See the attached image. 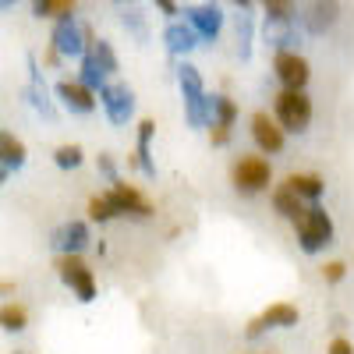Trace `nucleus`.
<instances>
[{
    "label": "nucleus",
    "mask_w": 354,
    "mask_h": 354,
    "mask_svg": "<svg viewBox=\"0 0 354 354\" xmlns=\"http://www.w3.org/2000/svg\"><path fill=\"white\" fill-rule=\"evenodd\" d=\"M177 71V88H181V103H185V121L188 128L202 131L209 128V121H205V82H202V71L192 64V61H181L174 68Z\"/></svg>",
    "instance_id": "obj_1"
},
{
    "label": "nucleus",
    "mask_w": 354,
    "mask_h": 354,
    "mask_svg": "<svg viewBox=\"0 0 354 354\" xmlns=\"http://www.w3.org/2000/svg\"><path fill=\"white\" fill-rule=\"evenodd\" d=\"M294 238H298V248L305 255H319L326 252L337 238V227H333V216L322 209V205H308L305 216L294 223Z\"/></svg>",
    "instance_id": "obj_2"
},
{
    "label": "nucleus",
    "mask_w": 354,
    "mask_h": 354,
    "mask_svg": "<svg viewBox=\"0 0 354 354\" xmlns=\"http://www.w3.org/2000/svg\"><path fill=\"white\" fill-rule=\"evenodd\" d=\"M230 185H234V192H238V195H248V198L270 192V185H273L270 160H266V156H252V153L238 156V160L230 163Z\"/></svg>",
    "instance_id": "obj_3"
},
{
    "label": "nucleus",
    "mask_w": 354,
    "mask_h": 354,
    "mask_svg": "<svg viewBox=\"0 0 354 354\" xmlns=\"http://www.w3.org/2000/svg\"><path fill=\"white\" fill-rule=\"evenodd\" d=\"M312 113L315 110H312L308 93H287V88H280L273 96V117L283 128V135H305L308 124H312Z\"/></svg>",
    "instance_id": "obj_4"
},
{
    "label": "nucleus",
    "mask_w": 354,
    "mask_h": 354,
    "mask_svg": "<svg viewBox=\"0 0 354 354\" xmlns=\"http://www.w3.org/2000/svg\"><path fill=\"white\" fill-rule=\"evenodd\" d=\"M53 270H57V277H61V283L75 294L82 305L96 301V273L88 270V262L82 255H57Z\"/></svg>",
    "instance_id": "obj_5"
},
{
    "label": "nucleus",
    "mask_w": 354,
    "mask_h": 354,
    "mask_svg": "<svg viewBox=\"0 0 354 354\" xmlns=\"http://www.w3.org/2000/svg\"><path fill=\"white\" fill-rule=\"evenodd\" d=\"M100 100V106H103V113H106V121L113 124V128H124L131 117H135V88L128 85V82H106V88L96 96Z\"/></svg>",
    "instance_id": "obj_6"
},
{
    "label": "nucleus",
    "mask_w": 354,
    "mask_h": 354,
    "mask_svg": "<svg viewBox=\"0 0 354 354\" xmlns=\"http://www.w3.org/2000/svg\"><path fill=\"white\" fill-rule=\"evenodd\" d=\"M106 202H110L113 216H128V220H153V213H156V209H153V202L145 198L135 185H124V181L110 185Z\"/></svg>",
    "instance_id": "obj_7"
},
{
    "label": "nucleus",
    "mask_w": 354,
    "mask_h": 354,
    "mask_svg": "<svg viewBox=\"0 0 354 354\" xmlns=\"http://www.w3.org/2000/svg\"><path fill=\"white\" fill-rule=\"evenodd\" d=\"M50 50L57 57H75V61H82L88 43H85V21L75 15V18H64V21H53V32H50Z\"/></svg>",
    "instance_id": "obj_8"
},
{
    "label": "nucleus",
    "mask_w": 354,
    "mask_h": 354,
    "mask_svg": "<svg viewBox=\"0 0 354 354\" xmlns=\"http://www.w3.org/2000/svg\"><path fill=\"white\" fill-rule=\"evenodd\" d=\"M273 75L287 93H305L312 82V64L305 53H273Z\"/></svg>",
    "instance_id": "obj_9"
},
{
    "label": "nucleus",
    "mask_w": 354,
    "mask_h": 354,
    "mask_svg": "<svg viewBox=\"0 0 354 354\" xmlns=\"http://www.w3.org/2000/svg\"><path fill=\"white\" fill-rule=\"evenodd\" d=\"M301 322V312L294 308L290 301H277V305H270L266 312H259L252 322H248V330H245V337L248 340H259L262 333H270V330H294Z\"/></svg>",
    "instance_id": "obj_10"
},
{
    "label": "nucleus",
    "mask_w": 354,
    "mask_h": 354,
    "mask_svg": "<svg viewBox=\"0 0 354 354\" xmlns=\"http://www.w3.org/2000/svg\"><path fill=\"white\" fill-rule=\"evenodd\" d=\"M298 18H262V43L273 53H294L301 43V21Z\"/></svg>",
    "instance_id": "obj_11"
},
{
    "label": "nucleus",
    "mask_w": 354,
    "mask_h": 354,
    "mask_svg": "<svg viewBox=\"0 0 354 354\" xmlns=\"http://www.w3.org/2000/svg\"><path fill=\"white\" fill-rule=\"evenodd\" d=\"M185 21L195 28L198 43H216L227 25V11L220 4H192L185 8Z\"/></svg>",
    "instance_id": "obj_12"
},
{
    "label": "nucleus",
    "mask_w": 354,
    "mask_h": 354,
    "mask_svg": "<svg viewBox=\"0 0 354 354\" xmlns=\"http://www.w3.org/2000/svg\"><path fill=\"white\" fill-rule=\"evenodd\" d=\"M248 124H252L248 131H252V142L259 145V153H266V156H277V153H283L287 135H283V128L277 124V117H273L270 110H255Z\"/></svg>",
    "instance_id": "obj_13"
},
{
    "label": "nucleus",
    "mask_w": 354,
    "mask_h": 354,
    "mask_svg": "<svg viewBox=\"0 0 354 354\" xmlns=\"http://www.w3.org/2000/svg\"><path fill=\"white\" fill-rule=\"evenodd\" d=\"M25 64H28V85L21 88V96H25L28 106H32V110L43 117V121H53V117H57V106H53V100H50V88H46V82H43V71H39L36 53H28Z\"/></svg>",
    "instance_id": "obj_14"
},
{
    "label": "nucleus",
    "mask_w": 354,
    "mask_h": 354,
    "mask_svg": "<svg viewBox=\"0 0 354 354\" xmlns=\"http://www.w3.org/2000/svg\"><path fill=\"white\" fill-rule=\"evenodd\" d=\"M88 245H93V230H88L85 220H64L50 234V248L57 255H82Z\"/></svg>",
    "instance_id": "obj_15"
},
{
    "label": "nucleus",
    "mask_w": 354,
    "mask_h": 354,
    "mask_svg": "<svg viewBox=\"0 0 354 354\" xmlns=\"http://www.w3.org/2000/svg\"><path fill=\"white\" fill-rule=\"evenodd\" d=\"M53 96L61 100V106L68 113H78V117H88V113L100 106L96 93H88L85 85H78V78H61V82L53 85Z\"/></svg>",
    "instance_id": "obj_16"
},
{
    "label": "nucleus",
    "mask_w": 354,
    "mask_h": 354,
    "mask_svg": "<svg viewBox=\"0 0 354 354\" xmlns=\"http://www.w3.org/2000/svg\"><path fill=\"white\" fill-rule=\"evenodd\" d=\"M234 39H238L241 61H252V50H255V4L252 0L234 4Z\"/></svg>",
    "instance_id": "obj_17"
},
{
    "label": "nucleus",
    "mask_w": 354,
    "mask_h": 354,
    "mask_svg": "<svg viewBox=\"0 0 354 354\" xmlns=\"http://www.w3.org/2000/svg\"><path fill=\"white\" fill-rule=\"evenodd\" d=\"M198 46V36H195V28L185 21V18H177V21H167L163 28V50L170 57H177V61H188V53H195Z\"/></svg>",
    "instance_id": "obj_18"
},
{
    "label": "nucleus",
    "mask_w": 354,
    "mask_h": 354,
    "mask_svg": "<svg viewBox=\"0 0 354 354\" xmlns=\"http://www.w3.org/2000/svg\"><path fill=\"white\" fill-rule=\"evenodd\" d=\"M301 28L308 36H326L330 28L340 21V4H333V0H319V4H308L301 11Z\"/></svg>",
    "instance_id": "obj_19"
},
{
    "label": "nucleus",
    "mask_w": 354,
    "mask_h": 354,
    "mask_svg": "<svg viewBox=\"0 0 354 354\" xmlns=\"http://www.w3.org/2000/svg\"><path fill=\"white\" fill-rule=\"evenodd\" d=\"M153 138H156V121L153 117H142L138 128H135V163L138 170L156 181V160H153Z\"/></svg>",
    "instance_id": "obj_20"
},
{
    "label": "nucleus",
    "mask_w": 354,
    "mask_h": 354,
    "mask_svg": "<svg viewBox=\"0 0 354 354\" xmlns=\"http://www.w3.org/2000/svg\"><path fill=\"white\" fill-rule=\"evenodd\" d=\"M238 113H241V106H238L234 96H227V93H209L205 96V121H209V128L213 124L216 128H234L238 124Z\"/></svg>",
    "instance_id": "obj_21"
},
{
    "label": "nucleus",
    "mask_w": 354,
    "mask_h": 354,
    "mask_svg": "<svg viewBox=\"0 0 354 354\" xmlns=\"http://www.w3.org/2000/svg\"><path fill=\"white\" fill-rule=\"evenodd\" d=\"M283 185H287L294 195H298L305 205H319L322 195H326V181H322L319 174H287Z\"/></svg>",
    "instance_id": "obj_22"
},
{
    "label": "nucleus",
    "mask_w": 354,
    "mask_h": 354,
    "mask_svg": "<svg viewBox=\"0 0 354 354\" xmlns=\"http://www.w3.org/2000/svg\"><path fill=\"white\" fill-rule=\"evenodd\" d=\"M270 205H273L277 216H283V220H290V223H298V220L305 216V209H308V205L294 195L287 185H277V188L270 192Z\"/></svg>",
    "instance_id": "obj_23"
},
{
    "label": "nucleus",
    "mask_w": 354,
    "mask_h": 354,
    "mask_svg": "<svg viewBox=\"0 0 354 354\" xmlns=\"http://www.w3.org/2000/svg\"><path fill=\"white\" fill-rule=\"evenodd\" d=\"M28 163V149L15 131H0V167L4 170H21Z\"/></svg>",
    "instance_id": "obj_24"
},
{
    "label": "nucleus",
    "mask_w": 354,
    "mask_h": 354,
    "mask_svg": "<svg viewBox=\"0 0 354 354\" xmlns=\"http://www.w3.org/2000/svg\"><path fill=\"white\" fill-rule=\"evenodd\" d=\"M117 18H121V25H124V32H131L138 43H145L149 39V15H145L142 8H117Z\"/></svg>",
    "instance_id": "obj_25"
},
{
    "label": "nucleus",
    "mask_w": 354,
    "mask_h": 354,
    "mask_svg": "<svg viewBox=\"0 0 354 354\" xmlns=\"http://www.w3.org/2000/svg\"><path fill=\"white\" fill-rule=\"evenodd\" d=\"M32 15L36 18H50V21H64V18L78 15V4H75V0H36Z\"/></svg>",
    "instance_id": "obj_26"
},
{
    "label": "nucleus",
    "mask_w": 354,
    "mask_h": 354,
    "mask_svg": "<svg viewBox=\"0 0 354 354\" xmlns=\"http://www.w3.org/2000/svg\"><path fill=\"white\" fill-rule=\"evenodd\" d=\"M0 330H4V333L28 330V308L21 301H4V305H0Z\"/></svg>",
    "instance_id": "obj_27"
},
{
    "label": "nucleus",
    "mask_w": 354,
    "mask_h": 354,
    "mask_svg": "<svg viewBox=\"0 0 354 354\" xmlns=\"http://www.w3.org/2000/svg\"><path fill=\"white\" fill-rule=\"evenodd\" d=\"M78 85H85L88 93H96V96H100L103 88H106V75L100 71L96 57L88 53V50H85V57H82V68H78Z\"/></svg>",
    "instance_id": "obj_28"
},
{
    "label": "nucleus",
    "mask_w": 354,
    "mask_h": 354,
    "mask_svg": "<svg viewBox=\"0 0 354 354\" xmlns=\"http://www.w3.org/2000/svg\"><path fill=\"white\" fill-rule=\"evenodd\" d=\"M88 53L96 57V64H100V71H103L106 78L117 75V68H121V61H117V50H113L110 39H93V43H88Z\"/></svg>",
    "instance_id": "obj_29"
},
{
    "label": "nucleus",
    "mask_w": 354,
    "mask_h": 354,
    "mask_svg": "<svg viewBox=\"0 0 354 354\" xmlns=\"http://www.w3.org/2000/svg\"><path fill=\"white\" fill-rule=\"evenodd\" d=\"M53 163L61 170H78L85 163V149L75 145V142H64V145H57V149H53Z\"/></svg>",
    "instance_id": "obj_30"
},
{
    "label": "nucleus",
    "mask_w": 354,
    "mask_h": 354,
    "mask_svg": "<svg viewBox=\"0 0 354 354\" xmlns=\"http://www.w3.org/2000/svg\"><path fill=\"white\" fill-rule=\"evenodd\" d=\"M88 220H96V223L117 220L113 209H110V202H106V195H93V198H88Z\"/></svg>",
    "instance_id": "obj_31"
},
{
    "label": "nucleus",
    "mask_w": 354,
    "mask_h": 354,
    "mask_svg": "<svg viewBox=\"0 0 354 354\" xmlns=\"http://www.w3.org/2000/svg\"><path fill=\"white\" fill-rule=\"evenodd\" d=\"M301 11L287 4V0H270V4H262V18H298Z\"/></svg>",
    "instance_id": "obj_32"
},
{
    "label": "nucleus",
    "mask_w": 354,
    "mask_h": 354,
    "mask_svg": "<svg viewBox=\"0 0 354 354\" xmlns=\"http://www.w3.org/2000/svg\"><path fill=\"white\" fill-rule=\"evenodd\" d=\"M96 170L103 174L106 185H117V181H121V174H117V160H113L110 153H100V156H96Z\"/></svg>",
    "instance_id": "obj_33"
},
{
    "label": "nucleus",
    "mask_w": 354,
    "mask_h": 354,
    "mask_svg": "<svg viewBox=\"0 0 354 354\" xmlns=\"http://www.w3.org/2000/svg\"><path fill=\"white\" fill-rule=\"evenodd\" d=\"M322 280H326V283H340L344 277H347V262H340V259H333V262H326V266H322Z\"/></svg>",
    "instance_id": "obj_34"
},
{
    "label": "nucleus",
    "mask_w": 354,
    "mask_h": 354,
    "mask_svg": "<svg viewBox=\"0 0 354 354\" xmlns=\"http://www.w3.org/2000/svg\"><path fill=\"white\" fill-rule=\"evenodd\" d=\"M209 142H213V149H223V145H230V128H209Z\"/></svg>",
    "instance_id": "obj_35"
},
{
    "label": "nucleus",
    "mask_w": 354,
    "mask_h": 354,
    "mask_svg": "<svg viewBox=\"0 0 354 354\" xmlns=\"http://www.w3.org/2000/svg\"><path fill=\"white\" fill-rule=\"evenodd\" d=\"M326 354H354V344L347 337H333L330 347H326Z\"/></svg>",
    "instance_id": "obj_36"
},
{
    "label": "nucleus",
    "mask_w": 354,
    "mask_h": 354,
    "mask_svg": "<svg viewBox=\"0 0 354 354\" xmlns=\"http://www.w3.org/2000/svg\"><path fill=\"white\" fill-rule=\"evenodd\" d=\"M156 11H163L170 21H177V15H185V8L174 4V0H156Z\"/></svg>",
    "instance_id": "obj_37"
},
{
    "label": "nucleus",
    "mask_w": 354,
    "mask_h": 354,
    "mask_svg": "<svg viewBox=\"0 0 354 354\" xmlns=\"http://www.w3.org/2000/svg\"><path fill=\"white\" fill-rule=\"evenodd\" d=\"M18 287L11 283V280H0V298H8V294H15Z\"/></svg>",
    "instance_id": "obj_38"
},
{
    "label": "nucleus",
    "mask_w": 354,
    "mask_h": 354,
    "mask_svg": "<svg viewBox=\"0 0 354 354\" xmlns=\"http://www.w3.org/2000/svg\"><path fill=\"white\" fill-rule=\"evenodd\" d=\"M8 177H11V170H4V167H0V188L8 185Z\"/></svg>",
    "instance_id": "obj_39"
},
{
    "label": "nucleus",
    "mask_w": 354,
    "mask_h": 354,
    "mask_svg": "<svg viewBox=\"0 0 354 354\" xmlns=\"http://www.w3.org/2000/svg\"><path fill=\"white\" fill-rule=\"evenodd\" d=\"M15 8V0H0V11H11Z\"/></svg>",
    "instance_id": "obj_40"
},
{
    "label": "nucleus",
    "mask_w": 354,
    "mask_h": 354,
    "mask_svg": "<svg viewBox=\"0 0 354 354\" xmlns=\"http://www.w3.org/2000/svg\"><path fill=\"white\" fill-rule=\"evenodd\" d=\"M15 354H25V351H15Z\"/></svg>",
    "instance_id": "obj_41"
}]
</instances>
